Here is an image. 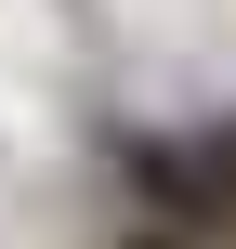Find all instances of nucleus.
Instances as JSON below:
<instances>
[{
	"label": "nucleus",
	"mask_w": 236,
	"mask_h": 249,
	"mask_svg": "<svg viewBox=\"0 0 236 249\" xmlns=\"http://www.w3.org/2000/svg\"><path fill=\"white\" fill-rule=\"evenodd\" d=\"M118 184L145 197V223H171V236H236V118L210 131H118Z\"/></svg>",
	"instance_id": "1"
},
{
	"label": "nucleus",
	"mask_w": 236,
	"mask_h": 249,
	"mask_svg": "<svg viewBox=\"0 0 236 249\" xmlns=\"http://www.w3.org/2000/svg\"><path fill=\"white\" fill-rule=\"evenodd\" d=\"M118 249H197V236H171V223H131V236H118Z\"/></svg>",
	"instance_id": "2"
}]
</instances>
